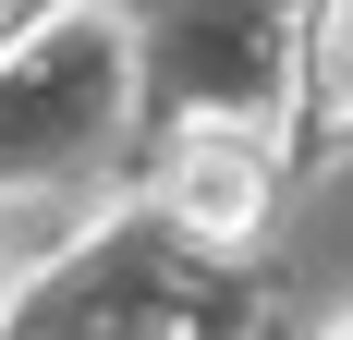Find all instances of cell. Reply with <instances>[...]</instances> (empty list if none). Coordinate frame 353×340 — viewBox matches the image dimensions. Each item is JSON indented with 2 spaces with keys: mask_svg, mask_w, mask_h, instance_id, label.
<instances>
[{
  "mask_svg": "<svg viewBox=\"0 0 353 340\" xmlns=\"http://www.w3.org/2000/svg\"><path fill=\"white\" fill-rule=\"evenodd\" d=\"M268 134L256 122H195L183 134V158H171V219L195 243H244L256 219H268Z\"/></svg>",
  "mask_w": 353,
  "mask_h": 340,
  "instance_id": "cell-1",
  "label": "cell"
},
{
  "mask_svg": "<svg viewBox=\"0 0 353 340\" xmlns=\"http://www.w3.org/2000/svg\"><path fill=\"white\" fill-rule=\"evenodd\" d=\"M329 340H353V316H341V328H329Z\"/></svg>",
  "mask_w": 353,
  "mask_h": 340,
  "instance_id": "cell-2",
  "label": "cell"
}]
</instances>
